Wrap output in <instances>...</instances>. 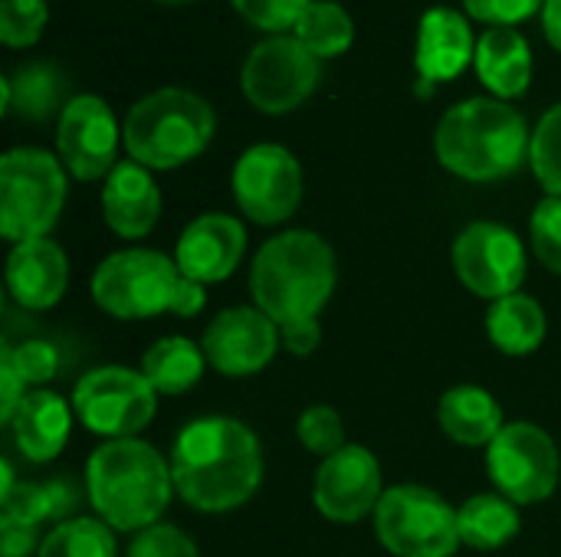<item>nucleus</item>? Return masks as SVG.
Returning <instances> with one entry per match:
<instances>
[{"label": "nucleus", "instance_id": "obj_1", "mask_svg": "<svg viewBox=\"0 0 561 557\" xmlns=\"http://www.w3.org/2000/svg\"><path fill=\"white\" fill-rule=\"evenodd\" d=\"M174 492L197 512H230L253 499L263 479L256 433L233 417L187 423L171 450Z\"/></svg>", "mask_w": 561, "mask_h": 557}, {"label": "nucleus", "instance_id": "obj_2", "mask_svg": "<svg viewBox=\"0 0 561 557\" xmlns=\"http://www.w3.org/2000/svg\"><path fill=\"white\" fill-rule=\"evenodd\" d=\"M85 492L95 515L115 532L158 525L171 502L174 476L164 456L145 440H108L85 463Z\"/></svg>", "mask_w": 561, "mask_h": 557}, {"label": "nucleus", "instance_id": "obj_3", "mask_svg": "<svg viewBox=\"0 0 561 557\" xmlns=\"http://www.w3.org/2000/svg\"><path fill=\"white\" fill-rule=\"evenodd\" d=\"M533 135L519 108L503 98H467L440 115L437 161L463 181H503L529 158Z\"/></svg>", "mask_w": 561, "mask_h": 557}, {"label": "nucleus", "instance_id": "obj_4", "mask_svg": "<svg viewBox=\"0 0 561 557\" xmlns=\"http://www.w3.org/2000/svg\"><path fill=\"white\" fill-rule=\"evenodd\" d=\"M335 253L312 230H289L263 243L253 259L250 292L279 328L316 318L335 292Z\"/></svg>", "mask_w": 561, "mask_h": 557}, {"label": "nucleus", "instance_id": "obj_5", "mask_svg": "<svg viewBox=\"0 0 561 557\" xmlns=\"http://www.w3.org/2000/svg\"><path fill=\"white\" fill-rule=\"evenodd\" d=\"M214 108L191 89H158L138 98L122 125L131 161L148 171H171L194 161L214 138Z\"/></svg>", "mask_w": 561, "mask_h": 557}, {"label": "nucleus", "instance_id": "obj_6", "mask_svg": "<svg viewBox=\"0 0 561 557\" xmlns=\"http://www.w3.org/2000/svg\"><path fill=\"white\" fill-rule=\"evenodd\" d=\"M66 204L62 164L43 148H13L0 158V233L16 246L43 240Z\"/></svg>", "mask_w": 561, "mask_h": 557}, {"label": "nucleus", "instance_id": "obj_7", "mask_svg": "<svg viewBox=\"0 0 561 557\" xmlns=\"http://www.w3.org/2000/svg\"><path fill=\"white\" fill-rule=\"evenodd\" d=\"M184 272L158 250H122L99 263L92 272V299L102 312L122 322L174 315Z\"/></svg>", "mask_w": 561, "mask_h": 557}, {"label": "nucleus", "instance_id": "obj_8", "mask_svg": "<svg viewBox=\"0 0 561 557\" xmlns=\"http://www.w3.org/2000/svg\"><path fill=\"white\" fill-rule=\"evenodd\" d=\"M381 545L394 557H454L460 542L457 512L424 486H394L375 509Z\"/></svg>", "mask_w": 561, "mask_h": 557}, {"label": "nucleus", "instance_id": "obj_9", "mask_svg": "<svg viewBox=\"0 0 561 557\" xmlns=\"http://www.w3.org/2000/svg\"><path fill=\"white\" fill-rule=\"evenodd\" d=\"M79 420L108 440H131L141 433L158 410V391L141 371L108 364L89 371L72 394Z\"/></svg>", "mask_w": 561, "mask_h": 557}, {"label": "nucleus", "instance_id": "obj_10", "mask_svg": "<svg viewBox=\"0 0 561 557\" xmlns=\"http://www.w3.org/2000/svg\"><path fill=\"white\" fill-rule=\"evenodd\" d=\"M486 469L500 496L516 506H536L559 486V446L536 423H506L486 450Z\"/></svg>", "mask_w": 561, "mask_h": 557}, {"label": "nucleus", "instance_id": "obj_11", "mask_svg": "<svg viewBox=\"0 0 561 557\" xmlns=\"http://www.w3.org/2000/svg\"><path fill=\"white\" fill-rule=\"evenodd\" d=\"M322 79L319 59L296 36H270L256 43L243 62V95L266 115L299 108Z\"/></svg>", "mask_w": 561, "mask_h": 557}, {"label": "nucleus", "instance_id": "obj_12", "mask_svg": "<svg viewBox=\"0 0 561 557\" xmlns=\"http://www.w3.org/2000/svg\"><path fill=\"white\" fill-rule=\"evenodd\" d=\"M237 207L263 227L289 220L302 200V167L283 144H253L233 167Z\"/></svg>", "mask_w": 561, "mask_h": 557}, {"label": "nucleus", "instance_id": "obj_13", "mask_svg": "<svg viewBox=\"0 0 561 557\" xmlns=\"http://www.w3.org/2000/svg\"><path fill=\"white\" fill-rule=\"evenodd\" d=\"M454 269L460 282L480 299L496 302L516 295L526 279L523 240L503 223L477 220L454 240Z\"/></svg>", "mask_w": 561, "mask_h": 557}, {"label": "nucleus", "instance_id": "obj_14", "mask_svg": "<svg viewBox=\"0 0 561 557\" xmlns=\"http://www.w3.org/2000/svg\"><path fill=\"white\" fill-rule=\"evenodd\" d=\"M118 121L99 95H72L56 125V148L66 171L79 181H99L115 171Z\"/></svg>", "mask_w": 561, "mask_h": 557}, {"label": "nucleus", "instance_id": "obj_15", "mask_svg": "<svg viewBox=\"0 0 561 557\" xmlns=\"http://www.w3.org/2000/svg\"><path fill=\"white\" fill-rule=\"evenodd\" d=\"M204 355L224 378H250L263 371L283 348L279 325L256 305L224 309L204 332Z\"/></svg>", "mask_w": 561, "mask_h": 557}, {"label": "nucleus", "instance_id": "obj_16", "mask_svg": "<svg viewBox=\"0 0 561 557\" xmlns=\"http://www.w3.org/2000/svg\"><path fill=\"white\" fill-rule=\"evenodd\" d=\"M381 466L371 450L348 443L335 456L322 460L312 486V502L329 522H362L381 502Z\"/></svg>", "mask_w": 561, "mask_h": 557}, {"label": "nucleus", "instance_id": "obj_17", "mask_svg": "<svg viewBox=\"0 0 561 557\" xmlns=\"http://www.w3.org/2000/svg\"><path fill=\"white\" fill-rule=\"evenodd\" d=\"M243 250H247V230L237 217L201 213L197 220L184 227L178 250H174V263L187 279L210 286L237 272Z\"/></svg>", "mask_w": 561, "mask_h": 557}, {"label": "nucleus", "instance_id": "obj_18", "mask_svg": "<svg viewBox=\"0 0 561 557\" xmlns=\"http://www.w3.org/2000/svg\"><path fill=\"white\" fill-rule=\"evenodd\" d=\"M470 59H477V43L470 30V16L454 7H431L417 30V53L414 66L424 79V92L437 82L457 79Z\"/></svg>", "mask_w": 561, "mask_h": 557}, {"label": "nucleus", "instance_id": "obj_19", "mask_svg": "<svg viewBox=\"0 0 561 557\" xmlns=\"http://www.w3.org/2000/svg\"><path fill=\"white\" fill-rule=\"evenodd\" d=\"M102 213L118 236L125 240L148 236L161 217V190L151 171L138 161L115 164V171L105 177L102 187Z\"/></svg>", "mask_w": 561, "mask_h": 557}, {"label": "nucleus", "instance_id": "obj_20", "mask_svg": "<svg viewBox=\"0 0 561 557\" xmlns=\"http://www.w3.org/2000/svg\"><path fill=\"white\" fill-rule=\"evenodd\" d=\"M66 286H69V263L53 240L43 236L13 246L7 259V289L23 309L30 312L53 309L62 299Z\"/></svg>", "mask_w": 561, "mask_h": 557}, {"label": "nucleus", "instance_id": "obj_21", "mask_svg": "<svg viewBox=\"0 0 561 557\" xmlns=\"http://www.w3.org/2000/svg\"><path fill=\"white\" fill-rule=\"evenodd\" d=\"M16 450L30 463H49L62 453L69 430H72V410L69 404L53 391H33L23 397L10 420Z\"/></svg>", "mask_w": 561, "mask_h": 557}, {"label": "nucleus", "instance_id": "obj_22", "mask_svg": "<svg viewBox=\"0 0 561 557\" xmlns=\"http://www.w3.org/2000/svg\"><path fill=\"white\" fill-rule=\"evenodd\" d=\"M477 72L500 98H516L533 82V49L513 26H493L477 39Z\"/></svg>", "mask_w": 561, "mask_h": 557}, {"label": "nucleus", "instance_id": "obj_23", "mask_svg": "<svg viewBox=\"0 0 561 557\" xmlns=\"http://www.w3.org/2000/svg\"><path fill=\"white\" fill-rule=\"evenodd\" d=\"M437 423L460 446H490L500 437V430L506 427L503 407L496 404V397L483 387H473V384L450 387L440 397Z\"/></svg>", "mask_w": 561, "mask_h": 557}, {"label": "nucleus", "instance_id": "obj_24", "mask_svg": "<svg viewBox=\"0 0 561 557\" xmlns=\"http://www.w3.org/2000/svg\"><path fill=\"white\" fill-rule=\"evenodd\" d=\"M546 332H549L546 309L526 292L496 299L486 312V335L503 355L513 358L533 355L546 341Z\"/></svg>", "mask_w": 561, "mask_h": 557}, {"label": "nucleus", "instance_id": "obj_25", "mask_svg": "<svg viewBox=\"0 0 561 557\" xmlns=\"http://www.w3.org/2000/svg\"><path fill=\"white\" fill-rule=\"evenodd\" d=\"M460 542L473 552H496L519 535V509L500 492L473 496L457 509Z\"/></svg>", "mask_w": 561, "mask_h": 557}, {"label": "nucleus", "instance_id": "obj_26", "mask_svg": "<svg viewBox=\"0 0 561 557\" xmlns=\"http://www.w3.org/2000/svg\"><path fill=\"white\" fill-rule=\"evenodd\" d=\"M207 355L191 338L171 335L154 341L141 358V374L158 394H184L204 378Z\"/></svg>", "mask_w": 561, "mask_h": 557}, {"label": "nucleus", "instance_id": "obj_27", "mask_svg": "<svg viewBox=\"0 0 561 557\" xmlns=\"http://www.w3.org/2000/svg\"><path fill=\"white\" fill-rule=\"evenodd\" d=\"M3 112H16L23 118H46L62 98V76L49 62L20 66L13 76H3Z\"/></svg>", "mask_w": 561, "mask_h": 557}, {"label": "nucleus", "instance_id": "obj_28", "mask_svg": "<svg viewBox=\"0 0 561 557\" xmlns=\"http://www.w3.org/2000/svg\"><path fill=\"white\" fill-rule=\"evenodd\" d=\"M72 509V489L66 483H13L0 496V522L36 529Z\"/></svg>", "mask_w": 561, "mask_h": 557}, {"label": "nucleus", "instance_id": "obj_29", "mask_svg": "<svg viewBox=\"0 0 561 557\" xmlns=\"http://www.w3.org/2000/svg\"><path fill=\"white\" fill-rule=\"evenodd\" d=\"M293 36L316 56V59H332L345 53L355 39V23L348 10L335 0H312L306 13L299 16Z\"/></svg>", "mask_w": 561, "mask_h": 557}, {"label": "nucleus", "instance_id": "obj_30", "mask_svg": "<svg viewBox=\"0 0 561 557\" xmlns=\"http://www.w3.org/2000/svg\"><path fill=\"white\" fill-rule=\"evenodd\" d=\"M36 557H115V535L102 519H69L43 538Z\"/></svg>", "mask_w": 561, "mask_h": 557}, {"label": "nucleus", "instance_id": "obj_31", "mask_svg": "<svg viewBox=\"0 0 561 557\" xmlns=\"http://www.w3.org/2000/svg\"><path fill=\"white\" fill-rule=\"evenodd\" d=\"M529 164L549 197H561V102L539 118L529 144Z\"/></svg>", "mask_w": 561, "mask_h": 557}, {"label": "nucleus", "instance_id": "obj_32", "mask_svg": "<svg viewBox=\"0 0 561 557\" xmlns=\"http://www.w3.org/2000/svg\"><path fill=\"white\" fill-rule=\"evenodd\" d=\"M296 433H299V443L312 453V456H335L339 450H345V423L339 417V410L325 407V404H316L309 410H302L299 423H296Z\"/></svg>", "mask_w": 561, "mask_h": 557}, {"label": "nucleus", "instance_id": "obj_33", "mask_svg": "<svg viewBox=\"0 0 561 557\" xmlns=\"http://www.w3.org/2000/svg\"><path fill=\"white\" fill-rule=\"evenodd\" d=\"M46 0H3L0 3V36L10 49L33 46L46 30Z\"/></svg>", "mask_w": 561, "mask_h": 557}, {"label": "nucleus", "instance_id": "obj_34", "mask_svg": "<svg viewBox=\"0 0 561 557\" xmlns=\"http://www.w3.org/2000/svg\"><path fill=\"white\" fill-rule=\"evenodd\" d=\"M533 250L539 263L561 276V197H546L533 213Z\"/></svg>", "mask_w": 561, "mask_h": 557}, {"label": "nucleus", "instance_id": "obj_35", "mask_svg": "<svg viewBox=\"0 0 561 557\" xmlns=\"http://www.w3.org/2000/svg\"><path fill=\"white\" fill-rule=\"evenodd\" d=\"M230 3L253 26L270 30V33H283V30H296L299 16L306 13V7L312 0H230Z\"/></svg>", "mask_w": 561, "mask_h": 557}, {"label": "nucleus", "instance_id": "obj_36", "mask_svg": "<svg viewBox=\"0 0 561 557\" xmlns=\"http://www.w3.org/2000/svg\"><path fill=\"white\" fill-rule=\"evenodd\" d=\"M128 557H201L197 545L174 525H151L131 538Z\"/></svg>", "mask_w": 561, "mask_h": 557}, {"label": "nucleus", "instance_id": "obj_37", "mask_svg": "<svg viewBox=\"0 0 561 557\" xmlns=\"http://www.w3.org/2000/svg\"><path fill=\"white\" fill-rule=\"evenodd\" d=\"M10 361L16 368V374L26 381V384H46L53 381L56 368H59V355L49 341H23L16 348H10Z\"/></svg>", "mask_w": 561, "mask_h": 557}, {"label": "nucleus", "instance_id": "obj_38", "mask_svg": "<svg viewBox=\"0 0 561 557\" xmlns=\"http://www.w3.org/2000/svg\"><path fill=\"white\" fill-rule=\"evenodd\" d=\"M542 7L546 0H463L467 16L480 23H493V26H516L529 20L533 13H539Z\"/></svg>", "mask_w": 561, "mask_h": 557}, {"label": "nucleus", "instance_id": "obj_39", "mask_svg": "<svg viewBox=\"0 0 561 557\" xmlns=\"http://www.w3.org/2000/svg\"><path fill=\"white\" fill-rule=\"evenodd\" d=\"M23 397H26V381L16 374V368H13V361H10V351H7V345H3V348H0V420H3L7 427H10L16 407L23 404Z\"/></svg>", "mask_w": 561, "mask_h": 557}, {"label": "nucleus", "instance_id": "obj_40", "mask_svg": "<svg viewBox=\"0 0 561 557\" xmlns=\"http://www.w3.org/2000/svg\"><path fill=\"white\" fill-rule=\"evenodd\" d=\"M279 341H283V348H286L289 355L309 358V355L319 348V341H322V328H319L316 318L293 322V325H283V328H279Z\"/></svg>", "mask_w": 561, "mask_h": 557}, {"label": "nucleus", "instance_id": "obj_41", "mask_svg": "<svg viewBox=\"0 0 561 557\" xmlns=\"http://www.w3.org/2000/svg\"><path fill=\"white\" fill-rule=\"evenodd\" d=\"M36 548V529L0 522V555L3 557H30Z\"/></svg>", "mask_w": 561, "mask_h": 557}, {"label": "nucleus", "instance_id": "obj_42", "mask_svg": "<svg viewBox=\"0 0 561 557\" xmlns=\"http://www.w3.org/2000/svg\"><path fill=\"white\" fill-rule=\"evenodd\" d=\"M204 302H207V292H204V286L184 276V286H181V295H178L174 315H181V318H191V315H197V312L204 309Z\"/></svg>", "mask_w": 561, "mask_h": 557}, {"label": "nucleus", "instance_id": "obj_43", "mask_svg": "<svg viewBox=\"0 0 561 557\" xmlns=\"http://www.w3.org/2000/svg\"><path fill=\"white\" fill-rule=\"evenodd\" d=\"M542 30L549 36V43L561 53V0H546V7H542Z\"/></svg>", "mask_w": 561, "mask_h": 557}, {"label": "nucleus", "instance_id": "obj_44", "mask_svg": "<svg viewBox=\"0 0 561 557\" xmlns=\"http://www.w3.org/2000/svg\"><path fill=\"white\" fill-rule=\"evenodd\" d=\"M164 3H184V0H164Z\"/></svg>", "mask_w": 561, "mask_h": 557}]
</instances>
